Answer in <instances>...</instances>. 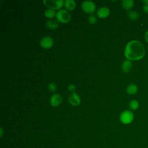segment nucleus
<instances>
[{"label": "nucleus", "instance_id": "obj_4", "mask_svg": "<svg viewBox=\"0 0 148 148\" xmlns=\"http://www.w3.org/2000/svg\"><path fill=\"white\" fill-rule=\"evenodd\" d=\"M134 116L133 113L130 110L123 111L120 116V121L125 125L131 123L134 120Z\"/></svg>", "mask_w": 148, "mask_h": 148}, {"label": "nucleus", "instance_id": "obj_1", "mask_svg": "<svg viewBox=\"0 0 148 148\" xmlns=\"http://www.w3.org/2000/svg\"><path fill=\"white\" fill-rule=\"evenodd\" d=\"M124 53L127 60L138 61L144 57L145 49L141 42L133 40L130 41L126 45Z\"/></svg>", "mask_w": 148, "mask_h": 148}, {"label": "nucleus", "instance_id": "obj_14", "mask_svg": "<svg viewBox=\"0 0 148 148\" xmlns=\"http://www.w3.org/2000/svg\"><path fill=\"white\" fill-rule=\"evenodd\" d=\"M138 86L135 84H129L126 88V92L130 95H133L137 92Z\"/></svg>", "mask_w": 148, "mask_h": 148}, {"label": "nucleus", "instance_id": "obj_21", "mask_svg": "<svg viewBox=\"0 0 148 148\" xmlns=\"http://www.w3.org/2000/svg\"><path fill=\"white\" fill-rule=\"evenodd\" d=\"M143 10L146 13H148V5H145L143 6Z\"/></svg>", "mask_w": 148, "mask_h": 148}, {"label": "nucleus", "instance_id": "obj_23", "mask_svg": "<svg viewBox=\"0 0 148 148\" xmlns=\"http://www.w3.org/2000/svg\"><path fill=\"white\" fill-rule=\"evenodd\" d=\"M0 131H1V134H0V136L1 137H2L3 136V130L2 128H1L0 129Z\"/></svg>", "mask_w": 148, "mask_h": 148}, {"label": "nucleus", "instance_id": "obj_10", "mask_svg": "<svg viewBox=\"0 0 148 148\" xmlns=\"http://www.w3.org/2000/svg\"><path fill=\"white\" fill-rule=\"evenodd\" d=\"M132 66V64L131 61L128 60H125L123 61L121 64V70L124 73H128L131 71Z\"/></svg>", "mask_w": 148, "mask_h": 148}, {"label": "nucleus", "instance_id": "obj_17", "mask_svg": "<svg viewBox=\"0 0 148 148\" xmlns=\"http://www.w3.org/2000/svg\"><path fill=\"white\" fill-rule=\"evenodd\" d=\"M128 16L131 20H136L139 18V14L136 11H131L128 13Z\"/></svg>", "mask_w": 148, "mask_h": 148}, {"label": "nucleus", "instance_id": "obj_18", "mask_svg": "<svg viewBox=\"0 0 148 148\" xmlns=\"http://www.w3.org/2000/svg\"><path fill=\"white\" fill-rule=\"evenodd\" d=\"M47 88L49 91H50L51 92H54L57 90V85L54 83L51 82V83H49V84L47 86Z\"/></svg>", "mask_w": 148, "mask_h": 148}, {"label": "nucleus", "instance_id": "obj_9", "mask_svg": "<svg viewBox=\"0 0 148 148\" xmlns=\"http://www.w3.org/2000/svg\"><path fill=\"white\" fill-rule=\"evenodd\" d=\"M97 16L100 18H105L108 17L110 14V10L108 8L103 6L99 8L97 12Z\"/></svg>", "mask_w": 148, "mask_h": 148}, {"label": "nucleus", "instance_id": "obj_19", "mask_svg": "<svg viewBox=\"0 0 148 148\" xmlns=\"http://www.w3.org/2000/svg\"><path fill=\"white\" fill-rule=\"evenodd\" d=\"M88 21L90 24H95L97 21V18L94 15H90L88 18Z\"/></svg>", "mask_w": 148, "mask_h": 148}, {"label": "nucleus", "instance_id": "obj_24", "mask_svg": "<svg viewBox=\"0 0 148 148\" xmlns=\"http://www.w3.org/2000/svg\"><path fill=\"white\" fill-rule=\"evenodd\" d=\"M143 2L145 3V5H148V1H143Z\"/></svg>", "mask_w": 148, "mask_h": 148}, {"label": "nucleus", "instance_id": "obj_5", "mask_svg": "<svg viewBox=\"0 0 148 148\" xmlns=\"http://www.w3.org/2000/svg\"><path fill=\"white\" fill-rule=\"evenodd\" d=\"M81 8L84 12L88 14L94 13L96 10V5L95 3L91 1H84L82 3Z\"/></svg>", "mask_w": 148, "mask_h": 148}, {"label": "nucleus", "instance_id": "obj_15", "mask_svg": "<svg viewBox=\"0 0 148 148\" xmlns=\"http://www.w3.org/2000/svg\"><path fill=\"white\" fill-rule=\"evenodd\" d=\"M56 13H56L54 10L51 9H48L45 11L44 14L46 18H52L54 17L55 16H56Z\"/></svg>", "mask_w": 148, "mask_h": 148}, {"label": "nucleus", "instance_id": "obj_2", "mask_svg": "<svg viewBox=\"0 0 148 148\" xmlns=\"http://www.w3.org/2000/svg\"><path fill=\"white\" fill-rule=\"evenodd\" d=\"M56 18L59 23L66 24L71 20V16L66 9H60L56 13Z\"/></svg>", "mask_w": 148, "mask_h": 148}, {"label": "nucleus", "instance_id": "obj_16", "mask_svg": "<svg viewBox=\"0 0 148 148\" xmlns=\"http://www.w3.org/2000/svg\"><path fill=\"white\" fill-rule=\"evenodd\" d=\"M139 102L135 99L131 101L128 105L130 109H131L132 110H135L139 108Z\"/></svg>", "mask_w": 148, "mask_h": 148}, {"label": "nucleus", "instance_id": "obj_13", "mask_svg": "<svg viewBox=\"0 0 148 148\" xmlns=\"http://www.w3.org/2000/svg\"><path fill=\"white\" fill-rule=\"evenodd\" d=\"M134 5V1L133 0H123L121 2V5L124 9L129 10L132 9Z\"/></svg>", "mask_w": 148, "mask_h": 148}, {"label": "nucleus", "instance_id": "obj_6", "mask_svg": "<svg viewBox=\"0 0 148 148\" xmlns=\"http://www.w3.org/2000/svg\"><path fill=\"white\" fill-rule=\"evenodd\" d=\"M54 45V40L53 38L49 36H44L40 40V46L45 49H49L53 47Z\"/></svg>", "mask_w": 148, "mask_h": 148}, {"label": "nucleus", "instance_id": "obj_3", "mask_svg": "<svg viewBox=\"0 0 148 148\" xmlns=\"http://www.w3.org/2000/svg\"><path fill=\"white\" fill-rule=\"evenodd\" d=\"M43 3L44 5L49 8V9L53 10H58L64 6V0H43Z\"/></svg>", "mask_w": 148, "mask_h": 148}, {"label": "nucleus", "instance_id": "obj_22", "mask_svg": "<svg viewBox=\"0 0 148 148\" xmlns=\"http://www.w3.org/2000/svg\"><path fill=\"white\" fill-rule=\"evenodd\" d=\"M145 39L146 42H148V31H146V32L145 34Z\"/></svg>", "mask_w": 148, "mask_h": 148}, {"label": "nucleus", "instance_id": "obj_8", "mask_svg": "<svg viewBox=\"0 0 148 148\" xmlns=\"http://www.w3.org/2000/svg\"><path fill=\"white\" fill-rule=\"evenodd\" d=\"M68 101L71 105L73 106H77L80 103L81 99L79 95L76 92H74L71 93L69 96Z\"/></svg>", "mask_w": 148, "mask_h": 148}, {"label": "nucleus", "instance_id": "obj_7", "mask_svg": "<svg viewBox=\"0 0 148 148\" xmlns=\"http://www.w3.org/2000/svg\"><path fill=\"white\" fill-rule=\"evenodd\" d=\"M62 97L60 94H54L50 98V104L53 107L59 106L62 102Z\"/></svg>", "mask_w": 148, "mask_h": 148}, {"label": "nucleus", "instance_id": "obj_11", "mask_svg": "<svg viewBox=\"0 0 148 148\" xmlns=\"http://www.w3.org/2000/svg\"><path fill=\"white\" fill-rule=\"evenodd\" d=\"M64 6L66 10L72 11L76 7V2L73 0H65L64 1Z\"/></svg>", "mask_w": 148, "mask_h": 148}, {"label": "nucleus", "instance_id": "obj_20", "mask_svg": "<svg viewBox=\"0 0 148 148\" xmlns=\"http://www.w3.org/2000/svg\"><path fill=\"white\" fill-rule=\"evenodd\" d=\"M76 89V87L73 84H70L68 86V90L71 92H74Z\"/></svg>", "mask_w": 148, "mask_h": 148}, {"label": "nucleus", "instance_id": "obj_12", "mask_svg": "<svg viewBox=\"0 0 148 148\" xmlns=\"http://www.w3.org/2000/svg\"><path fill=\"white\" fill-rule=\"evenodd\" d=\"M46 25L48 29H56L58 27L59 23L58 21L55 20L50 19L46 22Z\"/></svg>", "mask_w": 148, "mask_h": 148}]
</instances>
